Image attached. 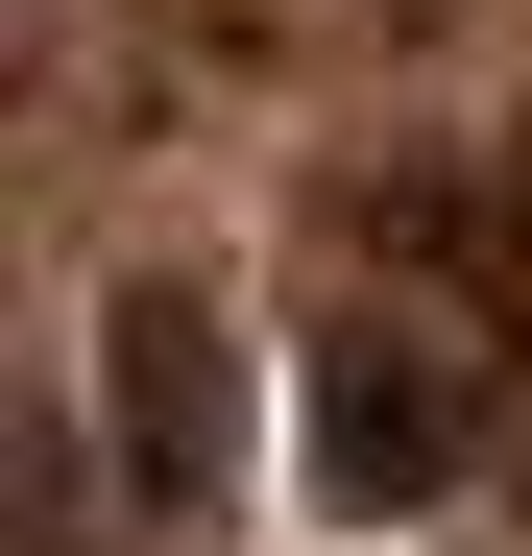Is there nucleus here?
Returning <instances> with one entry per match:
<instances>
[{
    "label": "nucleus",
    "mask_w": 532,
    "mask_h": 556,
    "mask_svg": "<svg viewBox=\"0 0 532 556\" xmlns=\"http://www.w3.org/2000/svg\"><path fill=\"white\" fill-rule=\"evenodd\" d=\"M315 484L339 508H435V484H460V388H435L411 339H364V315L315 339Z\"/></svg>",
    "instance_id": "obj_1"
},
{
    "label": "nucleus",
    "mask_w": 532,
    "mask_h": 556,
    "mask_svg": "<svg viewBox=\"0 0 532 556\" xmlns=\"http://www.w3.org/2000/svg\"><path fill=\"white\" fill-rule=\"evenodd\" d=\"M122 459H145L169 508L218 484V315H194V291H145V315H122Z\"/></svg>",
    "instance_id": "obj_2"
}]
</instances>
